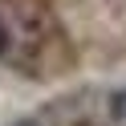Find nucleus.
Listing matches in <instances>:
<instances>
[{
  "label": "nucleus",
  "mask_w": 126,
  "mask_h": 126,
  "mask_svg": "<svg viewBox=\"0 0 126 126\" xmlns=\"http://www.w3.org/2000/svg\"><path fill=\"white\" fill-rule=\"evenodd\" d=\"M110 110H114V118H118V122L126 126V90H118V94H114V102H110Z\"/></svg>",
  "instance_id": "f257e3e1"
},
{
  "label": "nucleus",
  "mask_w": 126,
  "mask_h": 126,
  "mask_svg": "<svg viewBox=\"0 0 126 126\" xmlns=\"http://www.w3.org/2000/svg\"><path fill=\"white\" fill-rule=\"evenodd\" d=\"M8 45H12V33H8V25H4V20H0V57H4V53H8Z\"/></svg>",
  "instance_id": "f03ea898"
},
{
  "label": "nucleus",
  "mask_w": 126,
  "mask_h": 126,
  "mask_svg": "<svg viewBox=\"0 0 126 126\" xmlns=\"http://www.w3.org/2000/svg\"><path fill=\"white\" fill-rule=\"evenodd\" d=\"M20 126H33V122H20Z\"/></svg>",
  "instance_id": "7ed1b4c3"
}]
</instances>
